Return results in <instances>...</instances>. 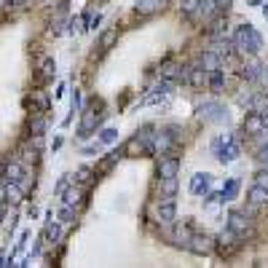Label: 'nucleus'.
<instances>
[{
	"instance_id": "de8ad7c7",
	"label": "nucleus",
	"mask_w": 268,
	"mask_h": 268,
	"mask_svg": "<svg viewBox=\"0 0 268 268\" xmlns=\"http://www.w3.org/2000/svg\"><path fill=\"white\" fill-rule=\"evenodd\" d=\"M263 121H265V126H268V110H265V116H263Z\"/></svg>"
},
{
	"instance_id": "f257e3e1",
	"label": "nucleus",
	"mask_w": 268,
	"mask_h": 268,
	"mask_svg": "<svg viewBox=\"0 0 268 268\" xmlns=\"http://www.w3.org/2000/svg\"><path fill=\"white\" fill-rule=\"evenodd\" d=\"M233 46L242 54H257L263 49V38L252 24H242V27H236V32H233Z\"/></svg>"
},
{
	"instance_id": "2f4dec72",
	"label": "nucleus",
	"mask_w": 268,
	"mask_h": 268,
	"mask_svg": "<svg viewBox=\"0 0 268 268\" xmlns=\"http://www.w3.org/2000/svg\"><path fill=\"white\" fill-rule=\"evenodd\" d=\"M118 140V129H102L99 131V145H113Z\"/></svg>"
},
{
	"instance_id": "ddd939ff",
	"label": "nucleus",
	"mask_w": 268,
	"mask_h": 268,
	"mask_svg": "<svg viewBox=\"0 0 268 268\" xmlns=\"http://www.w3.org/2000/svg\"><path fill=\"white\" fill-rule=\"evenodd\" d=\"M260 73H263V64L255 59V54H250V62H244V67H242V78L257 81V78H260Z\"/></svg>"
},
{
	"instance_id": "412c9836",
	"label": "nucleus",
	"mask_w": 268,
	"mask_h": 268,
	"mask_svg": "<svg viewBox=\"0 0 268 268\" xmlns=\"http://www.w3.org/2000/svg\"><path fill=\"white\" fill-rule=\"evenodd\" d=\"M220 54H215V51H204L201 54V67H204L207 73H212V70H220Z\"/></svg>"
},
{
	"instance_id": "aec40b11",
	"label": "nucleus",
	"mask_w": 268,
	"mask_h": 268,
	"mask_svg": "<svg viewBox=\"0 0 268 268\" xmlns=\"http://www.w3.org/2000/svg\"><path fill=\"white\" fill-rule=\"evenodd\" d=\"M22 175H24V166L19 164V161H8V164H6V172H3L6 183H16Z\"/></svg>"
},
{
	"instance_id": "b1692460",
	"label": "nucleus",
	"mask_w": 268,
	"mask_h": 268,
	"mask_svg": "<svg viewBox=\"0 0 268 268\" xmlns=\"http://www.w3.org/2000/svg\"><path fill=\"white\" fill-rule=\"evenodd\" d=\"M247 198H250V204H255V207H260V204H268V190L265 188H260V185H255L250 193H247Z\"/></svg>"
},
{
	"instance_id": "4c0bfd02",
	"label": "nucleus",
	"mask_w": 268,
	"mask_h": 268,
	"mask_svg": "<svg viewBox=\"0 0 268 268\" xmlns=\"http://www.w3.org/2000/svg\"><path fill=\"white\" fill-rule=\"evenodd\" d=\"M73 217H75V207L62 204V209H59V220H62V223H70Z\"/></svg>"
},
{
	"instance_id": "39448f33",
	"label": "nucleus",
	"mask_w": 268,
	"mask_h": 268,
	"mask_svg": "<svg viewBox=\"0 0 268 268\" xmlns=\"http://www.w3.org/2000/svg\"><path fill=\"white\" fill-rule=\"evenodd\" d=\"M188 250L193 255H212L215 252V239L209 233H193L188 242Z\"/></svg>"
},
{
	"instance_id": "09e8293b",
	"label": "nucleus",
	"mask_w": 268,
	"mask_h": 268,
	"mask_svg": "<svg viewBox=\"0 0 268 268\" xmlns=\"http://www.w3.org/2000/svg\"><path fill=\"white\" fill-rule=\"evenodd\" d=\"M6 3H8V0H0V8H3V6H6Z\"/></svg>"
},
{
	"instance_id": "c85d7f7f",
	"label": "nucleus",
	"mask_w": 268,
	"mask_h": 268,
	"mask_svg": "<svg viewBox=\"0 0 268 268\" xmlns=\"http://www.w3.org/2000/svg\"><path fill=\"white\" fill-rule=\"evenodd\" d=\"M43 131H46V116L38 113V116L30 118V134H43Z\"/></svg>"
},
{
	"instance_id": "58836bf2",
	"label": "nucleus",
	"mask_w": 268,
	"mask_h": 268,
	"mask_svg": "<svg viewBox=\"0 0 268 268\" xmlns=\"http://www.w3.org/2000/svg\"><path fill=\"white\" fill-rule=\"evenodd\" d=\"M255 185H260V188L268 190V169H260V172L255 175Z\"/></svg>"
},
{
	"instance_id": "e433bc0d",
	"label": "nucleus",
	"mask_w": 268,
	"mask_h": 268,
	"mask_svg": "<svg viewBox=\"0 0 268 268\" xmlns=\"http://www.w3.org/2000/svg\"><path fill=\"white\" fill-rule=\"evenodd\" d=\"M89 180H91V169L89 166H81L78 172H75V183H78V185H86Z\"/></svg>"
},
{
	"instance_id": "bb28decb",
	"label": "nucleus",
	"mask_w": 268,
	"mask_h": 268,
	"mask_svg": "<svg viewBox=\"0 0 268 268\" xmlns=\"http://www.w3.org/2000/svg\"><path fill=\"white\" fill-rule=\"evenodd\" d=\"M6 201H11V204H22V201H24V193L16 188V183L6 185Z\"/></svg>"
},
{
	"instance_id": "423d86ee",
	"label": "nucleus",
	"mask_w": 268,
	"mask_h": 268,
	"mask_svg": "<svg viewBox=\"0 0 268 268\" xmlns=\"http://www.w3.org/2000/svg\"><path fill=\"white\" fill-rule=\"evenodd\" d=\"M156 217H158L161 225H172V223H175V217H177V204H175V198H161V201H158Z\"/></svg>"
},
{
	"instance_id": "a18cd8bd",
	"label": "nucleus",
	"mask_w": 268,
	"mask_h": 268,
	"mask_svg": "<svg viewBox=\"0 0 268 268\" xmlns=\"http://www.w3.org/2000/svg\"><path fill=\"white\" fill-rule=\"evenodd\" d=\"M263 16L268 19V3H263Z\"/></svg>"
},
{
	"instance_id": "4be33fe9",
	"label": "nucleus",
	"mask_w": 268,
	"mask_h": 268,
	"mask_svg": "<svg viewBox=\"0 0 268 268\" xmlns=\"http://www.w3.org/2000/svg\"><path fill=\"white\" fill-rule=\"evenodd\" d=\"M207 83H209V89H212L215 94L223 91V86H225V75L223 70H212V73H207Z\"/></svg>"
},
{
	"instance_id": "c03bdc74",
	"label": "nucleus",
	"mask_w": 268,
	"mask_h": 268,
	"mask_svg": "<svg viewBox=\"0 0 268 268\" xmlns=\"http://www.w3.org/2000/svg\"><path fill=\"white\" fill-rule=\"evenodd\" d=\"M8 3H11V6H24L27 0H8Z\"/></svg>"
},
{
	"instance_id": "79ce46f5",
	"label": "nucleus",
	"mask_w": 268,
	"mask_h": 268,
	"mask_svg": "<svg viewBox=\"0 0 268 268\" xmlns=\"http://www.w3.org/2000/svg\"><path fill=\"white\" fill-rule=\"evenodd\" d=\"M67 185H70V175H64V177L59 180V183H56V193H62V190H64Z\"/></svg>"
},
{
	"instance_id": "6ab92c4d",
	"label": "nucleus",
	"mask_w": 268,
	"mask_h": 268,
	"mask_svg": "<svg viewBox=\"0 0 268 268\" xmlns=\"http://www.w3.org/2000/svg\"><path fill=\"white\" fill-rule=\"evenodd\" d=\"M142 153H150V148L145 145V140L137 134V137H131L126 142V156H142Z\"/></svg>"
},
{
	"instance_id": "f3484780",
	"label": "nucleus",
	"mask_w": 268,
	"mask_h": 268,
	"mask_svg": "<svg viewBox=\"0 0 268 268\" xmlns=\"http://www.w3.org/2000/svg\"><path fill=\"white\" fill-rule=\"evenodd\" d=\"M188 83L193 86V89H204V83H207L204 67H188Z\"/></svg>"
},
{
	"instance_id": "f03ea898",
	"label": "nucleus",
	"mask_w": 268,
	"mask_h": 268,
	"mask_svg": "<svg viewBox=\"0 0 268 268\" xmlns=\"http://www.w3.org/2000/svg\"><path fill=\"white\" fill-rule=\"evenodd\" d=\"M99 99H94L89 102L83 108V118H81V126H78V137H91L94 131L99 129V123H102V113H99Z\"/></svg>"
},
{
	"instance_id": "cd10ccee",
	"label": "nucleus",
	"mask_w": 268,
	"mask_h": 268,
	"mask_svg": "<svg viewBox=\"0 0 268 268\" xmlns=\"http://www.w3.org/2000/svg\"><path fill=\"white\" fill-rule=\"evenodd\" d=\"M16 188H19V190H22V193L27 196V193H30V190L35 188V177L30 175V172H24V175L16 180Z\"/></svg>"
},
{
	"instance_id": "6e6552de",
	"label": "nucleus",
	"mask_w": 268,
	"mask_h": 268,
	"mask_svg": "<svg viewBox=\"0 0 268 268\" xmlns=\"http://www.w3.org/2000/svg\"><path fill=\"white\" fill-rule=\"evenodd\" d=\"M209 188H212V175H207V172H196V175L190 177V193L193 196H207Z\"/></svg>"
},
{
	"instance_id": "49530a36",
	"label": "nucleus",
	"mask_w": 268,
	"mask_h": 268,
	"mask_svg": "<svg viewBox=\"0 0 268 268\" xmlns=\"http://www.w3.org/2000/svg\"><path fill=\"white\" fill-rule=\"evenodd\" d=\"M3 212H6V207H0V220H3Z\"/></svg>"
},
{
	"instance_id": "7c9ffc66",
	"label": "nucleus",
	"mask_w": 268,
	"mask_h": 268,
	"mask_svg": "<svg viewBox=\"0 0 268 268\" xmlns=\"http://www.w3.org/2000/svg\"><path fill=\"white\" fill-rule=\"evenodd\" d=\"M198 3H201V0H180V11H183L185 16H196Z\"/></svg>"
},
{
	"instance_id": "f704fd0d",
	"label": "nucleus",
	"mask_w": 268,
	"mask_h": 268,
	"mask_svg": "<svg viewBox=\"0 0 268 268\" xmlns=\"http://www.w3.org/2000/svg\"><path fill=\"white\" fill-rule=\"evenodd\" d=\"M32 99L38 105V113H43L46 108H49V94L46 91H32Z\"/></svg>"
},
{
	"instance_id": "5701e85b",
	"label": "nucleus",
	"mask_w": 268,
	"mask_h": 268,
	"mask_svg": "<svg viewBox=\"0 0 268 268\" xmlns=\"http://www.w3.org/2000/svg\"><path fill=\"white\" fill-rule=\"evenodd\" d=\"M239 188H242V180H239V177H231V180L225 183V188L220 190V193H223V201H233V198L239 196Z\"/></svg>"
},
{
	"instance_id": "a19ab883",
	"label": "nucleus",
	"mask_w": 268,
	"mask_h": 268,
	"mask_svg": "<svg viewBox=\"0 0 268 268\" xmlns=\"http://www.w3.org/2000/svg\"><path fill=\"white\" fill-rule=\"evenodd\" d=\"M75 110H81V91L78 89H73V113Z\"/></svg>"
},
{
	"instance_id": "1a4fd4ad",
	"label": "nucleus",
	"mask_w": 268,
	"mask_h": 268,
	"mask_svg": "<svg viewBox=\"0 0 268 268\" xmlns=\"http://www.w3.org/2000/svg\"><path fill=\"white\" fill-rule=\"evenodd\" d=\"M177 172H180V158L164 156V158L158 161V180H164V177H177Z\"/></svg>"
},
{
	"instance_id": "9d476101",
	"label": "nucleus",
	"mask_w": 268,
	"mask_h": 268,
	"mask_svg": "<svg viewBox=\"0 0 268 268\" xmlns=\"http://www.w3.org/2000/svg\"><path fill=\"white\" fill-rule=\"evenodd\" d=\"M215 250L223 255V257H231V255L239 250V244H236V233L228 231V236H220L217 242H215Z\"/></svg>"
},
{
	"instance_id": "4468645a",
	"label": "nucleus",
	"mask_w": 268,
	"mask_h": 268,
	"mask_svg": "<svg viewBox=\"0 0 268 268\" xmlns=\"http://www.w3.org/2000/svg\"><path fill=\"white\" fill-rule=\"evenodd\" d=\"M59 196H62V201H64V204L78 207L81 201H83V188H81V185H67Z\"/></svg>"
},
{
	"instance_id": "20e7f679",
	"label": "nucleus",
	"mask_w": 268,
	"mask_h": 268,
	"mask_svg": "<svg viewBox=\"0 0 268 268\" xmlns=\"http://www.w3.org/2000/svg\"><path fill=\"white\" fill-rule=\"evenodd\" d=\"M172 91H175V83L166 81V78H161V81L150 89L148 97L142 99V105H156V102H164V99H169V97H172Z\"/></svg>"
},
{
	"instance_id": "9b49d317",
	"label": "nucleus",
	"mask_w": 268,
	"mask_h": 268,
	"mask_svg": "<svg viewBox=\"0 0 268 268\" xmlns=\"http://www.w3.org/2000/svg\"><path fill=\"white\" fill-rule=\"evenodd\" d=\"M175 137H172L169 131H161V134H156V142H153V150L158 153V156H169V150L175 148Z\"/></svg>"
},
{
	"instance_id": "c9c22d12",
	"label": "nucleus",
	"mask_w": 268,
	"mask_h": 268,
	"mask_svg": "<svg viewBox=\"0 0 268 268\" xmlns=\"http://www.w3.org/2000/svg\"><path fill=\"white\" fill-rule=\"evenodd\" d=\"M177 73H180V67L177 64H164V67H161V78H166V81H172V78H177Z\"/></svg>"
},
{
	"instance_id": "473e14b6",
	"label": "nucleus",
	"mask_w": 268,
	"mask_h": 268,
	"mask_svg": "<svg viewBox=\"0 0 268 268\" xmlns=\"http://www.w3.org/2000/svg\"><path fill=\"white\" fill-rule=\"evenodd\" d=\"M116 38H118V30H105L102 38H99V49H110V46L116 43Z\"/></svg>"
},
{
	"instance_id": "2eb2a0df",
	"label": "nucleus",
	"mask_w": 268,
	"mask_h": 268,
	"mask_svg": "<svg viewBox=\"0 0 268 268\" xmlns=\"http://www.w3.org/2000/svg\"><path fill=\"white\" fill-rule=\"evenodd\" d=\"M164 6H166V0H140V3H137V14L140 16H153V14H158Z\"/></svg>"
},
{
	"instance_id": "a211bd4d",
	"label": "nucleus",
	"mask_w": 268,
	"mask_h": 268,
	"mask_svg": "<svg viewBox=\"0 0 268 268\" xmlns=\"http://www.w3.org/2000/svg\"><path fill=\"white\" fill-rule=\"evenodd\" d=\"M190 236H193V225H190V220H185L183 225H177V228H175V242H177L180 247H188Z\"/></svg>"
},
{
	"instance_id": "f8f14e48",
	"label": "nucleus",
	"mask_w": 268,
	"mask_h": 268,
	"mask_svg": "<svg viewBox=\"0 0 268 268\" xmlns=\"http://www.w3.org/2000/svg\"><path fill=\"white\" fill-rule=\"evenodd\" d=\"M242 129H244V134H252V137H255V134H260L265 129V121H263V116H257V113H250V116L244 118Z\"/></svg>"
},
{
	"instance_id": "ea45409f",
	"label": "nucleus",
	"mask_w": 268,
	"mask_h": 268,
	"mask_svg": "<svg viewBox=\"0 0 268 268\" xmlns=\"http://www.w3.org/2000/svg\"><path fill=\"white\" fill-rule=\"evenodd\" d=\"M257 161H260V164H265V166H268V142H265V145H263L260 150H257Z\"/></svg>"
},
{
	"instance_id": "dca6fc26",
	"label": "nucleus",
	"mask_w": 268,
	"mask_h": 268,
	"mask_svg": "<svg viewBox=\"0 0 268 268\" xmlns=\"http://www.w3.org/2000/svg\"><path fill=\"white\" fill-rule=\"evenodd\" d=\"M201 19H207V22H212V19L220 14V6H217V0H201L198 3V11H196Z\"/></svg>"
},
{
	"instance_id": "c756f323",
	"label": "nucleus",
	"mask_w": 268,
	"mask_h": 268,
	"mask_svg": "<svg viewBox=\"0 0 268 268\" xmlns=\"http://www.w3.org/2000/svg\"><path fill=\"white\" fill-rule=\"evenodd\" d=\"M56 239H59V223H49V225H46V231H43V242L54 244Z\"/></svg>"
},
{
	"instance_id": "72a5a7b5",
	"label": "nucleus",
	"mask_w": 268,
	"mask_h": 268,
	"mask_svg": "<svg viewBox=\"0 0 268 268\" xmlns=\"http://www.w3.org/2000/svg\"><path fill=\"white\" fill-rule=\"evenodd\" d=\"M54 73H56L54 59H46L43 67H41V81H51V78H54Z\"/></svg>"
},
{
	"instance_id": "0eeeda50",
	"label": "nucleus",
	"mask_w": 268,
	"mask_h": 268,
	"mask_svg": "<svg viewBox=\"0 0 268 268\" xmlns=\"http://www.w3.org/2000/svg\"><path fill=\"white\" fill-rule=\"evenodd\" d=\"M228 231L236 233V236H244L247 231H250V217H247L244 212H239V209H233V212L228 215Z\"/></svg>"
},
{
	"instance_id": "393cba45",
	"label": "nucleus",
	"mask_w": 268,
	"mask_h": 268,
	"mask_svg": "<svg viewBox=\"0 0 268 268\" xmlns=\"http://www.w3.org/2000/svg\"><path fill=\"white\" fill-rule=\"evenodd\" d=\"M177 193V177H164L161 180V198H175Z\"/></svg>"
},
{
	"instance_id": "37998d69",
	"label": "nucleus",
	"mask_w": 268,
	"mask_h": 268,
	"mask_svg": "<svg viewBox=\"0 0 268 268\" xmlns=\"http://www.w3.org/2000/svg\"><path fill=\"white\" fill-rule=\"evenodd\" d=\"M0 207H6V183H0Z\"/></svg>"
},
{
	"instance_id": "7ed1b4c3",
	"label": "nucleus",
	"mask_w": 268,
	"mask_h": 268,
	"mask_svg": "<svg viewBox=\"0 0 268 268\" xmlns=\"http://www.w3.org/2000/svg\"><path fill=\"white\" fill-rule=\"evenodd\" d=\"M198 116L204 118L207 123H225L228 121V110L217 99H209V102H204L198 108Z\"/></svg>"
},
{
	"instance_id": "a878e982",
	"label": "nucleus",
	"mask_w": 268,
	"mask_h": 268,
	"mask_svg": "<svg viewBox=\"0 0 268 268\" xmlns=\"http://www.w3.org/2000/svg\"><path fill=\"white\" fill-rule=\"evenodd\" d=\"M209 35H212L215 38V41H220V38H225L228 35V27H225V22H223V19H212V27H209Z\"/></svg>"
}]
</instances>
